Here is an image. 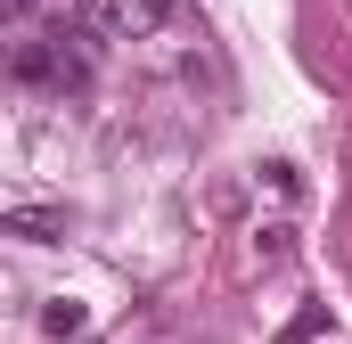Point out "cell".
Listing matches in <instances>:
<instances>
[{"instance_id":"5","label":"cell","mask_w":352,"mask_h":344,"mask_svg":"<svg viewBox=\"0 0 352 344\" xmlns=\"http://www.w3.org/2000/svg\"><path fill=\"white\" fill-rule=\"evenodd\" d=\"M320 336H328V303H303V312L278 328V344H320Z\"/></svg>"},{"instance_id":"2","label":"cell","mask_w":352,"mask_h":344,"mask_svg":"<svg viewBox=\"0 0 352 344\" xmlns=\"http://www.w3.org/2000/svg\"><path fill=\"white\" fill-rule=\"evenodd\" d=\"M254 262H263V270L295 262V222H263V230H254Z\"/></svg>"},{"instance_id":"4","label":"cell","mask_w":352,"mask_h":344,"mask_svg":"<svg viewBox=\"0 0 352 344\" xmlns=\"http://www.w3.org/2000/svg\"><path fill=\"white\" fill-rule=\"evenodd\" d=\"M82 303H74V295H50V303H41V328H50V336H82Z\"/></svg>"},{"instance_id":"6","label":"cell","mask_w":352,"mask_h":344,"mask_svg":"<svg viewBox=\"0 0 352 344\" xmlns=\"http://www.w3.org/2000/svg\"><path fill=\"white\" fill-rule=\"evenodd\" d=\"M263 180L278 189V197H303V172H295V164H263Z\"/></svg>"},{"instance_id":"1","label":"cell","mask_w":352,"mask_h":344,"mask_svg":"<svg viewBox=\"0 0 352 344\" xmlns=\"http://www.w3.org/2000/svg\"><path fill=\"white\" fill-rule=\"evenodd\" d=\"M197 17V0H131V33H173Z\"/></svg>"},{"instance_id":"3","label":"cell","mask_w":352,"mask_h":344,"mask_svg":"<svg viewBox=\"0 0 352 344\" xmlns=\"http://www.w3.org/2000/svg\"><path fill=\"white\" fill-rule=\"evenodd\" d=\"M8 230H16V238H41V246H50V238H66V213H41V205H8Z\"/></svg>"}]
</instances>
